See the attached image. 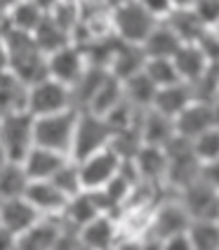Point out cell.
Returning <instances> with one entry per match:
<instances>
[{"mask_svg": "<svg viewBox=\"0 0 219 250\" xmlns=\"http://www.w3.org/2000/svg\"><path fill=\"white\" fill-rule=\"evenodd\" d=\"M28 184H31V180H28L26 170H24L21 163L7 161L5 166L0 167V201L24 198Z\"/></svg>", "mask_w": 219, "mask_h": 250, "instance_id": "31", "label": "cell"}, {"mask_svg": "<svg viewBox=\"0 0 219 250\" xmlns=\"http://www.w3.org/2000/svg\"><path fill=\"white\" fill-rule=\"evenodd\" d=\"M181 45L184 42L177 38V33L167 26L165 21H160L158 26L153 28V33L146 38V42L141 47H144L146 59H172Z\"/></svg>", "mask_w": 219, "mask_h": 250, "instance_id": "26", "label": "cell"}, {"mask_svg": "<svg viewBox=\"0 0 219 250\" xmlns=\"http://www.w3.org/2000/svg\"><path fill=\"white\" fill-rule=\"evenodd\" d=\"M193 250H219V222L217 220H196L189 227Z\"/></svg>", "mask_w": 219, "mask_h": 250, "instance_id": "33", "label": "cell"}, {"mask_svg": "<svg viewBox=\"0 0 219 250\" xmlns=\"http://www.w3.org/2000/svg\"><path fill=\"white\" fill-rule=\"evenodd\" d=\"M52 182H55V187L64 196H66V198H73L76 194H80V191H82V184H80L78 163H76L73 158H71V161H66L64 166L59 167V172H57L55 177H52Z\"/></svg>", "mask_w": 219, "mask_h": 250, "instance_id": "36", "label": "cell"}, {"mask_svg": "<svg viewBox=\"0 0 219 250\" xmlns=\"http://www.w3.org/2000/svg\"><path fill=\"white\" fill-rule=\"evenodd\" d=\"M66 161H71V156H64L59 151H52V149L33 144V149L28 151V156L24 158L21 166H24L31 182H42V180H52Z\"/></svg>", "mask_w": 219, "mask_h": 250, "instance_id": "16", "label": "cell"}, {"mask_svg": "<svg viewBox=\"0 0 219 250\" xmlns=\"http://www.w3.org/2000/svg\"><path fill=\"white\" fill-rule=\"evenodd\" d=\"M191 102H196V92H193L191 85L175 83V85H170V87H160V90H158L156 102H153L151 109H156L158 113H163V116L175 121Z\"/></svg>", "mask_w": 219, "mask_h": 250, "instance_id": "23", "label": "cell"}, {"mask_svg": "<svg viewBox=\"0 0 219 250\" xmlns=\"http://www.w3.org/2000/svg\"><path fill=\"white\" fill-rule=\"evenodd\" d=\"M210 127H215V111H212V104H210V102L196 99V102H191V104L175 118L177 137H184V139H189V142L196 139L198 135H203Z\"/></svg>", "mask_w": 219, "mask_h": 250, "instance_id": "12", "label": "cell"}, {"mask_svg": "<svg viewBox=\"0 0 219 250\" xmlns=\"http://www.w3.org/2000/svg\"><path fill=\"white\" fill-rule=\"evenodd\" d=\"M165 24L177 33L181 42H198L207 33V26L198 19L196 10H172Z\"/></svg>", "mask_w": 219, "mask_h": 250, "instance_id": "27", "label": "cell"}, {"mask_svg": "<svg viewBox=\"0 0 219 250\" xmlns=\"http://www.w3.org/2000/svg\"><path fill=\"white\" fill-rule=\"evenodd\" d=\"M200 177L205 182H210L215 189H219V161H212V163H207L203 166V172H200Z\"/></svg>", "mask_w": 219, "mask_h": 250, "instance_id": "41", "label": "cell"}, {"mask_svg": "<svg viewBox=\"0 0 219 250\" xmlns=\"http://www.w3.org/2000/svg\"><path fill=\"white\" fill-rule=\"evenodd\" d=\"M73 109V99H71V87L57 83L52 78H45L40 83L31 85L28 92V113L33 118L40 116H52Z\"/></svg>", "mask_w": 219, "mask_h": 250, "instance_id": "7", "label": "cell"}, {"mask_svg": "<svg viewBox=\"0 0 219 250\" xmlns=\"http://www.w3.org/2000/svg\"><path fill=\"white\" fill-rule=\"evenodd\" d=\"M193 10L207 28H212L219 21V0H198Z\"/></svg>", "mask_w": 219, "mask_h": 250, "instance_id": "37", "label": "cell"}, {"mask_svg": "<svg viewBox=\"0 0 219 250\" xmlns=\"http://www.w3.org/2000/svg\"><path fill=\"white\" fill-rule=\"evenodd\" d=\"M10 69V55H7V45H5V38L0 33V71Z\"/></svg>", "mask_w": 219, "mask_h": 250, "instance_id": "44", "label": "cell"}, {"mask_svg": "<svg viewBox=\"0 0 219 250\" xmlns=\"http://www.w3.org/2000/svg\"><path fill=\"white\" fill-rule=\"evenodd\" d=\"M172 2V10H193L198 0H170Z\"/></svg>", "mask_w": 219, "mask_h": 250, "instance_id": "45", "label": "cell"}, {"mask_svg": "<svg viewBox=\"0 0 219 250\" xmlns=\"http://www.w3.org/2000/svg\"><path fill=\"white\" fill-rule=\"evenodd\" d=\"M80 243L85 250H111L118 241V224L113 215H99L97 220L85 224L80 231Z\"/></svg>", "mask_w": 219, "mask_h": 250, "instance_id": "19", "label": "cell"}, {"mask_svg": "<svg viewBox=\"0 0 219 250\" xmlns=\"http://www.w3.org/2000/svg\"><path fill=\"white\" fill-rule=\"evenodd\" d=\"M104 2L109 5L111 10H113V7H118V5H125V2H132V0H104Z\"/></svg>", "mask_w": 219, "mask_h": 250, "instance_id": "48", "label": "cell"}, {"mask_svg": "<svg viewBox=\"0 0 219 250\" xmlns=\"http://www.w3.org/2000/svg\"><path fill=\"white\" fill-rule=\"evenodd\" d=\"M111 139H113V127L109 125L106 118L95 116L90 111H80L78 113V123H76V135H73L71 158L82 161V158L111 146Z\"/></svg>", "mask_w": 219, "mask_h": 250, "instance_id": "4", "label": "cell"}, {"mask_svg": "<svg viewBox=\"0 0 219 250\" xmlns=\"http://www.w3.org/2000/svg\"><path fill=\"white\" fill-rule=\"evenodd\" d=\"M76 163H78V172H80L82 191H99L118 175L123 158L111 146H106V149L92 153L82 161H76Z\"/></svg>", "mask_w": 219, "mask_h": 250, "instance_id": "6", "label": "cell"}, {"mask_svg": "<svg viewBox=\"0 0 219 250\" xmlns=\"http://www.w3.org/2000/svg\"><path fill=\"white\" fill-rule=\"evenodd\" d=\"M200 50H203V55L207 57V62H210V66H219V38L207 28V33L200 38V41L196 42Z\"/></svg>", "mask_w": 219, "mask_h": 250, "instance_id": "38", "label": "cell"}, {"mask_svg": "<svg viewBox=\"0 0 219 250\" xmlns=\"http://www.w3.org/2000/svg\"><path fill=\"white\" fill-rule=\"evenodd\" d=\"M125 99V87H123V81H118L116 76H111L104 81V85L97 90V95L92 97L90 102V106H87V111L95 113V116H101V118H106L118 104H123Z\"/></svg>", "mask_w": 219, "mask_h": 250, "instance_id": "28", "label": "cell"}, {"mask_svg": "<svg viewBox=\"0 0 219 250\" xmlns=\"http://www.w3.org/2000/svg\"><path fill=\"white\" fill-rule=\"evenodd\" d=\"M153 208L156 206H139V208H123L116 212L118 238H149L153 224Z\"/></svg>", "mask_w": 219, "mask_h": 250, "instance_id": "20", "label": "cell"}, {"mask_svg": "<svg viewBox=\"0 0 219 250\" xmlns=\"http://www.w3.org/2000/svg\"><path fill=\"white\" fill-rule=\"evenodd\" d=\"M212 111H215V125L219 127V102H215V104H212Z\"/></svg>", "mask_w": 219, "mask_h": 250, "instance_id": "49", "label": "cell"}, {"mask_svg": "<svg viewBox=\"0 0 219 250\" xmlns=\"http://www.w3.org/2000/svg\"><path fill=\"white\" fill-rule=\"evenodd\" d=\"M132 163L137 167L139 180L163 187L165 175H167V151L163 146H151V144H141V149L135 153Z\"/></svg>", "mask_w": 219, "mask_h": 250, "instance_id": "17", "label": "cell"}, {"mask_svg": "<svg viewBox=\"0 0 219 250\" xmlns=\"http://www.w3.org/2000/svg\"><path fill=\"white\" fill-rule=\"evenodd\" d=\"M33 123H36V118L28 111L2 116V121H0V144H2V149L7 153V161L24 163V158L36 144Z\"/></svg>", "mask_w": 219, "mask_h": 250, "instance_id": "5", "label": "cell"}, {"mask_svg": "<svg viewBox=\"0 0 219 250\" xmlns=\"http://www.w3.org/2000/svg\"><path fill=\"white\" fill-rule=\"evenodd\" d=\"M99 215H111L109 203H106V198L101 194V189L99 191H80V194H76L73 198H69L66 210L61 212V217L78 231L85 224L97 220Z\"/></svg>", "mask_w": 219, "mask_h": 250, "instance_id": "11", "label": "cell"}, {"mask_svg": "<svg viewBox=\"0 0 219 250\" xmlns=\"http://www.w3.org/2000/svg\"><path fill=\"white\" fill-rule=\"evenodd\" d=\"M144 250H163V241H160V238L149 236L146 241H144Z\"/></svg>", "mask_w": 219, "mask_h": 250, "instance_id": "46", "label": "cell"}, {"mask_svg": "<svg viewBox=\"0 0 219 250\" xmlns=\"http://www.w3.org/2000/svg\"><path fill=\"white\" fill-rule=\"evenodd\" d=\"M2 38H5L7 55H10V71H12L19 81H24V83L31 87V85L50 78L47 55L36 45L31 33L17 31V28H12L10 21H7V26L2 28Z\"/></svg>", "mask_w": 219, "mask_h": 250, "instance_id": "1", "label": "cell"}, {"mask_svg": "<svg viewBox=\"0 0 219 250\" xmlns=\"http://www.w3.org/2000/svg\"><path fill=\"white\" fill-rule=\"evenodd\" d=\"M17 2H19V0H0V12L7 14L14 7V5H17Z\"/></svg>", "mask_w": 219, "mask_h": 250, "instance_id": "47", "label": "cell"}, {"mask_svg": "<svg viewBox=\"0 0 219 250\" xmlns=\"http://www.w3.org/2000/svg\"><path fill=\"white\" fill-rule=\"evenodd\" d=\"M45 14L47 12L42 10L38 2H33V0H19L12 10L7 12V21H10V26L17 28V31H24V33H31V36H33V31L40 26Z\"/></svg>", "mask_w": 219, "mask_h": 250, "instance_id": "32", "label": "cell"}, {"mask_svg": "<svg viewBox=\"0 0 219 250\" xmlns=\"http://www.w3.org/2000/svg\"><path fill=\"white\" fill-rule=\"evenodd\" d=\"M0 121H2V116H0Z\"/></svg>", "mask_w": 219, "mask_h": 250, "instance_id": "52", "label": "cell"}, {"mask_svg": "<svg viewBox=\"0 0 219 250\" xmlns=\"http://www.w3.org/2000/svg\"><path fill=\"white\" fill-rule=\"evenodd\" d=\"M172 64L179 73V81L186 85H198L210 71V62L196 42H184L172 57Z\"/></svg>", "mask_w": 219, "mask_h": 250, "instance_id": "14", "label": "cell"}, {"mask_svg": "<svg viewBox=\"0 0 219 250\" xmlns=\"http://www.w3.org/2000/svg\"><path fill=\"white\" fill-rule=\"evenodd\" d=\"M146 66V55H144V47L141 45H127V42L120 41L116 55L111 59V66H109V73L116 76L118 81H127L132 76L141 73Z\"/></svg>", "mask_w": 219, "mask_h": 250, "instance_id": "24", "label": "cell"}, {"mask_svg": "<svg viewBox=\"0 0 219 250\" xmlns=\"http://www.w3.org/2000/svg\"><path fill=\"white\" fill-rule=\"evenodd\" d=\"M0 250H17V236L0 227Z\"/></svg>", "mask_w": 219, "mask_h": 250, "instance_id": "43", "label": "cell"}, {"mask_svg": "<svg viewBox=\"0 0 219 250\" xmlns=\"http://www.w3.org/2000/svg\"><path fill=\"white\" fill-rule=\"evenodd\" d=\"M28 87L12 71H0V116L28 111Z\"/></svg>", "mask_w": 219, "mask_h": 250, "instance_id": "21", "label": "cell"}, {"mask_svg": "<svg viewBox=\"0 0 219 250\" xmlns=\"http://www.w3.org/2000/svg\"><path fill=\"white\" fill-rule=\"evenodd\" d=\"M33 41H36V45L40 47L45 55H52V52H57V50H61V47H66V45L73 42L69 31L59 26L50 14H45L40 26L33 31Z\"/></svg>", "mask_w": 219, "mask_h": 250, "instance_id": "29", "label": "cell"}, {"mask_svg": "<svg viewBox=\"0 0 219 250\" xmlns=\"http://www.w3.org/2000/svg\"><path fill=\"white\" fill-rule=\"evenodd\" d=\"M193 224L191 215L181 206L179 196H160V201L153 208V224H151V236L153 238H165L175 236V234H184L189 231Z\"/></svg>", "mask_w": 219, "mask_h": 250, "instance_id": "8", "label": "cell"}, {"mask_svg": "<svg viewBox=\"0 0 219 250\" xmlns=\"http://www.w3.org/2000/svg\"><path fill=\"white\" fill-rule=\"evenodd\" d=\"M139 2H141L144 10L153 14L158 21H165V19L170 17V12H172V2H170V0H139Z\"/></svg>", "mask_w": 219, "mask_h": 250, "instance_id": "39", "label": "cell"}, {"mask_svg": "<svg viewBox=\"0 0 219 250\" xmlns=\"http://www.w3.org/2000/svg\"><path fill=\"white\" fill-rule=\"evenodd\" d=\"M144 73L149 76L151 83L156 85L158 90L160 87H170V85H175V83H181L172 59H146Z\"/></svg>", "mask_w": 219, "mask_h": 250, "instance_id": "35", "label": "cell"}, {"mask_svg": "<svg viewBox=\"0 0 219 250\" xmlns=\"http://www.w3.org/2000/svg\"><path fill=\"white\" fill-rule=\"evenodd\" d=\"M28 203L40 212L42 217H55V215H61L66 210V203L69 198L61 194L55 187L52 180H42V182H31L24 194Z\"/></svg>", "mask_w": 219, "mask_h": 250, "instance_id": "15", "label": "cell"}, {"mask_svg": "<svg viewBox=\"0 0 219 250\" xmlns=\"http://www.w3.org/2000/svg\"><path fill=\"white\" fill-rule=\"evenodd\" d=\"M191 149L193 156L200 161V166H207L212 161H219V127H210L203 135H198L196 139H191Z\"/></svg>", "mask_w": 219, "mask_h": 250, "instance_id": "34", "label": "cell"}, {"mask_svg": "<svg viewBox=\"0 0 219 250\" xmlns=\"http://www.w3.org/2000/svg\"><path fill=\"white\" fill-rule=\"evenodd\" d=\"M42 215L28 203L26 198H12V201H0V227L10 231L12 236H21Z\"/></svg>", "mask_w": 219, "mask_h": 250, "instance_id": "13", "label": "cell"}, {"mask_svg": "<svg viewBox=\"0 0 219 250\" xmlns=\"http://www.w3.org/2000/svg\"><path fill=\"white\" fill-rule=\"evenodd\" d=\"M163 250H193L191 248V238H189V231H184V234H175V236L165 238Z\"/></svg>", "mask_w": 219, "mask_h": 250, "instance_id": "40", "label": "cell"}, {"mask_svg": "<svg viewBox=\"0 0 219 250\" xmlns=\"http://www.w3.org/2000/svg\"><path fill=\"white\" fill-rule=\"evenodd\" d=\"M109 78V71L99 69V66H90L80 76V81L71 87V99H73V109L76 111H87L92 97L97 95V90L104 85V81Z\"/></svg>", "mask_w": 219, "mask_h": 250, "instance_id": "25", "label": "cell"}, {"mask_svg": "<svg viewBox=\"0 0 219 250\" xmlns=\"http://www.w3.org/2000/svg\"><path fill=\"white\" fill-rule=\"evenodd\" d=\"M61 215L55 217H40L28 231L17 238V250H52L61 231Z\"/></svg>", "mask_w": 219, "mask_h": 250, "instance_id": "18", "label": "cell"}, {"mask_svg": "<svg viewBox=\"0 0 219 250\" xmlns=\"http://www.w3.org/2000/svg\"><path fill=\"white\" fill-rule=\"evenodd\" d=\"M111 17H113V33H116V38L127 42V45H144L146 38L153 33V28L160 24L153 14L144 10V5L139 0H132V2L113 7Z\"/></svg>", "mask_w": 219, "mask_h": 250, "instance_id": "3", "label": "cell"}, {"mask_svg": "<svg viewBox=\"0 0 219 250\" xmlns=\"http://www.w3.org/2000/svg\"><path fill=\"white\" fill-rule=\"evenodd\" d=\"M144 241L146 238H118L111 250H144Z\"/></svg>", "mask_w": 219, "mask_h": 250, "instance_id": "42", "label": "cell"}, {"mask_svg": "<svg viewBox=\"0 0 219 250\" xmlns=\"http://www.w3.org/2000/svg\"><path fill=\"white\" fill-rule=\"evenodd\" d=\"M123 87H125V102L132 104L139 111H149L153 106V102H156V95H158V87L151 83V78L144 71L132 76V78H127Z\"/></svg>", "mask_w": 219, "mask_h": 250, "instance_id": "30", "label": "cell"}, {"mask_svg": "<svg viewBox=\"0 0 219 250\" xmlns=\"http://www.w3.org/2000/svg\"><path fill=\"white\" fill-rule=\"evenodd\" d=\"M179 201L191 215V220H217L219 217V189H215L210 182L198 177L186 189L179 191Z\"/></svg>", "mask_w": 219, "mask_h": 250, "instance_id": "9", "label": "cell"}, {"mask_svg": "<svg viewBox=\"0 0 219 250\" xmlns=\"http://www.w3.org/2000/svg\"><path fill=\"white\" fill-rule=\"evenodd\" d=\"M7 163V153H5V149H2V144H0V167Z\"/></svg>", "mask_w": 219, "mask_h": 250, "instance_id": "50", "label": "cell"}, {"mask_svg": "<svg viewBox=\"0 0 219 250\" xmlns=\"http://www.w3.org/2000/svg\"><path fill=\"white\" fill-rule=\"evenodd\" d=\"M210 31H212V33H215V36H217V38H219V21H217V24H215V26H212V28H210Z\"/></svg>", "mask_w": 219, "mask_h": 250, "instance_id": "51", "label": "cell"}, {"mask_svg": "<svg viewBox=\"0 0 219 250\" xmlns=\"http://www.w3.org/2000/svg\"><path fill=\"white\" fill-rule=\"evenodd\" d=\"M87 69V57L82 52V47L78 45H66L61 50H57L52 55H47V71H50V78L57 83L73 87V85L80 81V76Z\"/></svg>", "mask_w": 219, "mask_h": 250, "instance_id": "10", "label": "cell"}, {"mask_svg": "<svg viewBox=\"0 0 219 250\" xmlns=\"http://www.w3.org/2000/svg\"><path fill=\"white\" fill-rule=\"evenodd\" d=\"M139 130H141L144 144L163 146V149L177 137L175 121L167 118V116H163V113H158L156 109H149V111L141 113V118H139Z\"/></svg>", "mask_w": 219, "mask_h": 250, "instance_id": "22", "label": "cell"}, {"mask_svg": "<svg viewBox=\"0 0 219 250\" xmlns=\"http://www.w3.org/2000/svg\"><path fill=\"white\" fill-rule=\"evenodd\" d=\"M78 113L80 111L69 109V111L36 118V123H33V139H36V144L45 146V149H52V151L64 153V156H71Z\"/></svg>", "mask_w": 219, "mask_h": 250, "instance_id": "2", "label": "cell"}]
</instances>
